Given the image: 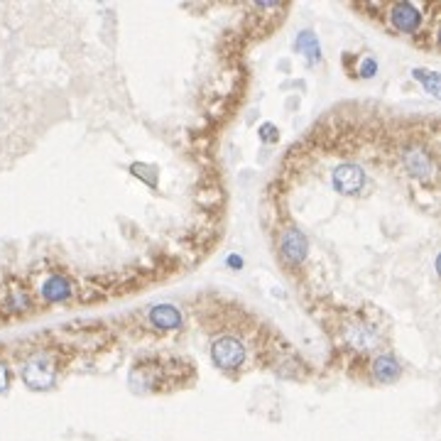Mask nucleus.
I'll return each instance as SVG.
<instances>
[{
    "label": "nucleus",
    "mask_w": 441,
    "mask_h": 441,
    "mask_svg": "<svg viewBox=\"0 0 441 441\" xmlns=\"http://www.w3.org/2000/svg\"><path fill=\"white\" fill-rule=\"evenodd\" d=\"M211 356H214V363L223 370H236L241 363L245 361V348L243 343L233 336H221V339L214 341L211 346Z\"/></svg>",
    "instance_id": "f257e3e1"
},
{
    "label": "nucleus",
    "mask_w": 441,
    "mask_h": 441,
    "mask_svg": "<svg viewBox=\"0 0 441 441\" xmlns=\"http://www.w3.org/2000/svg\"><path fill=\"white\" fill-rule=\"evenodd\" d=\"M23 380L30 390H49L54 385V366L47 358H32L23 368Z\"/></svg>",
    "instance_id": "f03ea898"
},
{
    "label": "nucleus",
    "mask_w": 441,
    "mask_h": 441,
    "mask_svg": "<svg viewBox=\"0 0 441 441\" xmlns=\"http://www.w3.org/2000/svg\"><path fill=\"white\" fill-rule=\"evenodd\" d=\"M366 184V172L358 165H341L334 170V187L343 196H356Z\"/></svg>",
    "instance_id": "7ed1b4c3"
},
{
    "label": "nucleus",
    "mask_w": 441,
    "mask_h": 441,
    "mask_svg": "<svg viewBox=\"0 0 441 441\" xmlns=\"http://www.w3.org/2000/svg\"><path fill=\"white\" fill-rule=\"evenodd\" d=\"M282 255H285L290 263H302L304 258H307V250H309V243H307V236L299 231H285V236H282Z\"/></svg>",
    "instance_id": "20e7f679"
},
{
    "label": "nucleus",
    "mask_w": 441,
    "mask_h": 441,
    "mask_svg": "<svg viewBox=\"0 0 441 441\" xmlns=\"http://www.w3.org/2000/svg\"><path fill=\"white\" fill-rule=\"evenodd\" d=\"M392 23L402 32H415L422 25V13L412 3H397L392 8Z\"/></svg>",
    "instance_id": "39448f33"
},
{
    "label": "nucleus",
    "mask_w": 441,
    "mask_h": 441,
    "mask_svg": "<svg viewBox=\"0 0 441 441\" xmlns=\"http://www.w3.org/2000/svg\"><path fill=\"white\" fill-rule=\"evenodd\" d=\"M150 321L157 326V329H177L182 324V314H179L177 307L172 304H157V307L150 309Z\"/></svg>",
    "instance_id": "423d86ee"
},
{
    "label": "nucleus",
    "mask_w": 441,
    "mask_h": 441,
    "mask_svg": "<svg viewBox=\"0 0 441 441\" xmlns=\"http://www.w3.org/2000/svg\"><path fill=\"white\" fill-rule=\"evenodd\" d=\"M42 294H45L47 302H67L69 297H72V285H69L67 277H49L45 282V287H42Z\"/></svg>",
    "instance_id": "0eeeda50"
},
{
    "label": "nucleus",
    "mask_w": 441,
    "mask_h": 441,
    "mask_svg": "<svg viewBox=\"0 0 441 441\" xmlns=\"http://www.w3.org/2000/svg\"><path fill=\"white\" fill-rule=\"evenodd\" d=\"M405 165L412 177H417V179H427L429 174H432V160H429V155L424 150H412L410 155H407Z\"/></svg>",
    "instance_id": "6e6552de"
},
{
    "label": "nucleus",
    "mask_w": 441,
    "mask_h": 441,
    "mask_svg": "<svg viewBox=\"0 0 441 441\" xmlns=\"http://www.w3.org/2000/svg\"><path fill=\"white\" fill-rule=\"evenodd\" d=\"M373 373L378 375V380H383V383H392V380L400 378L402 368L400 363H397V358L392 356H378L373 363Z\"/></svg>",
    "instance_id": "1a4fd4ad"
},
{
    "label": "nucleus",
    "mask_w": 441,
    "mask_h": 441,
    "mask_svg": "<svg viewBox=\"0 0 441 441\" xmlns=\"http://www.w3.org/2000/svg\"><path fill=\"white\" fill-rule=\"evenodd\" d=\"M297 49L299 52L304 54V57L309 59L312 64H317L319 59H321V49H319V40H317V35L314 32H299V37H297Z\"/></svg>",
    "instance_id": "9d476101"
},
{
    "label": "nucleus",
    "mask_w": 441,
    "mask_h": 441,
    "mask_svg": "<svg viewBox=\"0 0 441 441\" xmlns=\"http://www.w3.org/2000/svg\"><path fill=\"white\" fill-rule=\"evenodd\" d=\"M415 76H417V79H422L424 89H427L429 94L439 98V94H441V89H439V81H441V76H439L437 72H427V69H415Z\"/></svg>",
    "instance_id": "9b49d317"
},
{
    "label": "nucleus",
    "mask_w": 441,
    "mask_h": 441,
    "mask_svg": "<svg viewBox=\"0 0 441 441\" xmlns=\"http://www.w3.org/2000/svg\"><path fill=\"white\" fill-rule=\"evenodd\" d=\"M140 172H143V165H133V174H140ZM143 182H150L152 187H155V184H157V179H155V167H147Z\"/></svg>",
    "instance_id": "f8f14e48"
},
{
    "label": "nucleus",
    "mask_w": 441,
    "mask_h": 441,
    "mask_svg": "<svg viewBox=\"0 0 441 441\" xmlns=\"http://www.w3.org/2000/svg\"><path fill=\"white\" fill-rule=\"evenodd\" d=\"M260 135H263V138H265V135H268V138H270L268 143H275V140L280 138V135H277V128H275V125H270V123L260 128Z\"/></svg>",
    "instance_id": "ddd939ff"
},
{
    "label": "nucleus",
    "mask_w": 441,
    "mask_h": 441,
    "mask_svg": "<svg viewBox=\"0 0 441 441\" xmlns=\"http://www.w3.org/2000/svg\"><path fill=\"white\" fill-rule=\"evenodd\" d=\"M8 385H10V370L0 363V392H5L8 390Z\"/></svg>",
    "instance_id": "4468645a"
},
{
    "label": "nucleus",
    "mask_w": 441,
    "mask_h": 441,
    "mask_svg": "<svg viewBox=\"0 0 441 441\" xmlns=\"http://www.w3.org/2000/svg\"><path fill=\"white\" fill-rule=\"evenodd\" d=\"M363 76H373L375 74V62L373 59H366V69H361Z\"/></svg>",
    "instance_id": "2eb2a0df"
},
{
    "label": "nucleus",
    "mask_w": 441,
    "mask_h": 441,
    "mask_svg": "<svg viewBox=\"0 0 441 441\" xmlns=\"http://www.w3.org/2000/svg\"><path fill=\"white\" fill-rule=\"evenodd\" d=\"M231 265H233V268H241V260H238V255H231Z\"/></svg>",
    "instance_id": "dca6fc26"
}]
</instances>
